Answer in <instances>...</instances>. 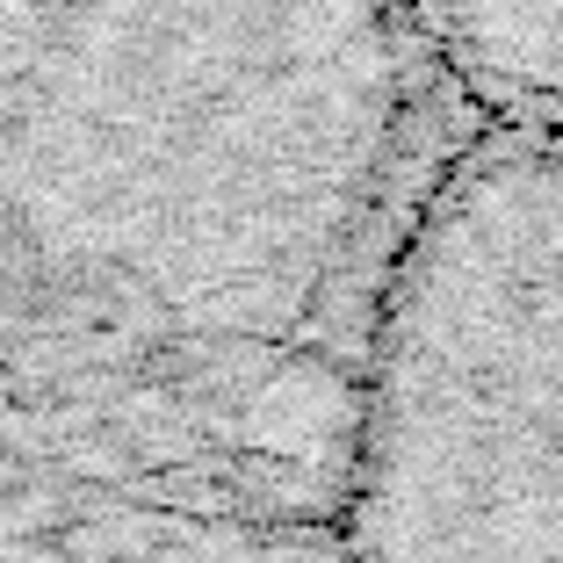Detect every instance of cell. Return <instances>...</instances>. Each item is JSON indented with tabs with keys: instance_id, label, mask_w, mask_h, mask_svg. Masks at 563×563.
Returning <instances> with one entry per match:
<instances>
[{
	"instance_id": "cell-1",
	"label": "cell",
	"mask_w": 563,
	"mask_h": 563,
	"mask_svg": "<svg viewBox=\"0 0 563 563\" xmlns=\"http://www.w3.org/2000/svg\"><path fill=\"white\" fill-rule=\"evenodd\" d=\"M470 131L398 0H0V412L36 477L332 528L383 282Z\"/></svg>"
},
{
	"instance_id": "cell-2",
	"label": "cell",
	"mask_w": 563,
	"mask_h": 563,
	"mask_svg": "<svg viewBox=\"0 0 563 563\" xmlns=\"http://www.w3.org/2000/svg\"><path fill=\"white\" fill-rule=\"evenodd\" d=\"M347 563H563V137L470 131L383 282Z\"/></svg>"
},
{
	"instance_id": "cell-3",
	"label": "cell",
	"mask_w": 563,
	"mask_h": 563,
	"mask_svg": "<svg viewBox=\"0 0 563 563\" xmlns=\"http://www.w3.org/2000/svg\"><path fill=\"white\" fill-rule=\"evenodd\" d=\"M477 131L563 137V0H398Z\"/></svg>"
}]
</instances>
